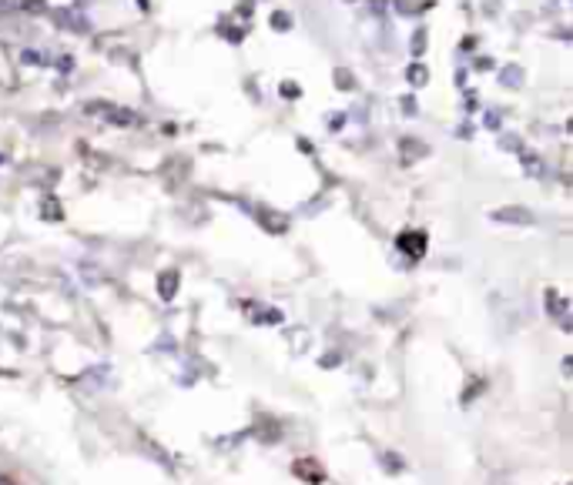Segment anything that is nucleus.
<instances>
[{"instance_id": "obj_1", "label": "nucleus", "mask_w": 573, "mask_h": 485, "mask_svg": "<svg viewBox=\"0 0 573 485\" xmlns=\"http://www.w3.org/2000/svg\"><path fill=\"white\" fill-rule=\"evenodd\" d=\"M272 23H275V27H288L292 20H288V13H272Z\"/></svg>"}, {"instance_id": "obj_4", "label": "nucleus", "mask_w": 573, "mask_h": 485, "mask_svg": "<svg viewBox=\"0 0 573 485\" xmlns=\"http://www.w3.org/2000/svg\"><path fill=\"white\" fill-rule=\"evenodd\" d=\"M24 3H27V10H40L44 7V0H24Z\"/></svg>"}, {"instance_id": "obj_3", "label": "nucleus", "mask_w": 573, "mask_h": 485, "mask_svg": "<svg viewBox=\"0 0 573 485\" xmlns=\"http://www.w3.org/2000/svg\"><path fill=\"white\" fill-rule=\"evenodd\" d=\"M422 33H426V30H416V44H412V47H416V54L422 50V44H426V37H422Z\"/></svg>"}, {"instance_id": "obj_2", "label": "nucleus", "mask_w": 573, "mask_h": 485, "mask_svg": "<svg viewBox=\"0 0 573 485\" xmlns=\"http://www.w3.org/2000/svg\"><path fill=\"white\" fill-rule=\"evenodd\" d=\"M409 80H426V70L422 67H409Z\"/></svg>"}]
</instances>
